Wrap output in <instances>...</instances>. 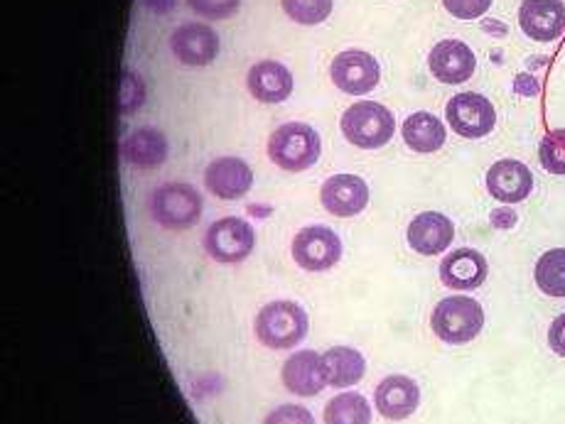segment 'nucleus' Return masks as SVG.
Segmentation results:
<instances>
[{
	"mask_svg": "<svg viewBox=\"0 0 565 424\" xmlns=\"http://www.w3.org/2000/svg\"><path fill=\"white\" fill-rule=\"evenodd\" d=\"M143 216L162 231H188L202 219V197L192 184L170 180L146 194Z\"/></svg>",
	"mask_w": 565,
	"mask_h": 424,
	"instance_id": "obj_1",
	"label": "nucleus"
},
{
	"mask_svg": "<svg viewBox=\"0 0 565 424\" xmlns=\"http://www.w3.org/2000/svg\"><path fill=\"white\" fill-rule=\"evenodd\" d=\"M254 336L268 351L296 349L308 336V314L296 302H268L256 314Z\"/></svg>",
	"mask_w": 565,
	"mask_h": 424,
	"instance_id": "obj_2",
	"label": "nucleus"
},
{
	"mask_svg": "<svg viewBox=\"0 0 565 424\" xmlns=\"http://www.w3.org/2000/svg\"><path fill=\"white\" fill-rule=\"evenodd\" d=\"M322 140L308 123H282L268 138V157L286 172L310 170L320 160Z\"/></svg>",
	"mask_w": 565,
	"mask_h": 424,
	"instance_id": "obj_3",
	"label": "nucleus"
},
{
	"mask_svg": "<svg viewBox=\"0 0 565 424\" xmlns=\"http://www.w3.org/2000/svg\"><path fill=\"white\" fill-rule=\"evenodd\" d=\"M430 326L438 339L445 344H452V346L470 344L482 331L484 309L482 304L472 297H465V295L445 297L436 304V309H433Z\"/></svg>",
	"mask_w": 565,
	"mask_h": 424,
	"instance_id": "obj_4",
	"label": "nucleus"
},
{
	"mask_svg": "<svg viewBox=\"0 0 565 424\" xmlns=\"http://www.w3.org/2000/svg\"><path fill=\"white\" fill-rule=\"evenodd\" d=\"M394 133V113L376 101H356L342 116V135L362 150L384 148Z\"/></svg>",
	"mask_w": 565,
	"mask_h": 424,
	"instance_id": "obj_5",
	"label": "nucleus"
},
{
	"mask_svg": "<svg viewBox=\"0 0 565 424\" xmlns=\"http://www.w3.org/2000/svg\"><path fill=\"white\" fill-rule=\"evenodd\" d=\"M256 246V233L238 216L216 219L202 238V250L220 265H236L248 258Z\"/></svg>",
	"mask_w": 565,
	"mask_h": 424,
	"instance_id": "obj_6",
	"label": "nucleus"
},
{
	"mask_svg": "<svg viewBox=\"0 0 565 424\" xmlns=\"http://www.w3.org/2000/svg\"><path fill=\"white\" fill-rule=\"evenodd\" d=\"M292 260L308 273H322L342 258V241L328 226H306L292 238Z\"/></svg>",
	"mask_w": 565,
	"mask_h": 424,
	"instance_id": "obj_7",
	"label": "nucleus"
},
{
	"mask_svg": "<svg viewBox=\"0 0 565 424\" xmlns=\"http://www.w3.org/2000/svg\"><path fill=\"white\" fill-rule=\"evenodd\" d=\"M445 116H448V123L455 133L470 140L489 135L497 126V111L492 101L475 91L452 96L448 106H445Z\"/></svg>",
	"mask_w": 565,
	"mask_h": 424,
	"instance_id": "obj_8",
	"label": "nucleus"
},
{
	"mask_svg": "<svg viewBox=\"0 0 565 424\" xmlns=\"http://www.w3.org/2000/svg\"><path fill=\"white\" fill-rule=\"evenodd\" d=\"M330 76L337 89L352 96H364L376 89L382 79V67L376 57L364 50H344L330 64Z\"/></svg>",
	"mask_w": 565,
	"mask_h": 424,
	"instance_id": "obj_9",
	"label": "nucleus"
},
{
	"mask_svg": "<svg viewBox=\"0 0 565 424\" xmlns=\"http://www.w3.org/2000/svg\"><path fill=\"white\" fill-rule=\"evenodd\" d=\"M204 189L214 194L216 199H242L254 184V172L242 157L220 155L202 170Z\"/></svg>",
	"mask_w": 565,
	"mask_h": 424,
	"instance_id": "obj_10",
	"label": "nucleus"
},
{
	"mask_svg": "<svg viewBox=\"0 0 565 424\" xmlns=\"http://www.w3.org/2000/svg\"><path fill=\"white\" fill-rule=\"evenodd\" d=\"M170 50L188 67H206L220 57V35L204 23H184L170 37Z\"/></svg>",
	"mask_w": 565,
	"mask_h": 424,
	"instance_id": "obj_11",
	"label": "nucleus"
},
{
	"mask_svg": "<svg viewBox=\"0 0 565 424\" xmlns=\"http://www.w3.org/2000/svg\"><path fill=\"white\" fill-rule=\"evenodd\" d=\"M280 383L290 395L315 398L320 395L328 380L322 371V356L318 351H298L288 356V361L280 366Z\"/></svg>",
	"mask_w": 565,
	"mask_h": 424,
	"instance_id": "obj_12",
	"label": "nucleus"
},
{
	"mask_svg": "<svg viewBox=\"0 0 565 424\" xmlns=\"http://www.w3.org/2000/svg\"><path fill=\"white\" fill-rule=\"evenodd\" d=\"M519 25L536 42H553L565 30L563 0H524L519 8Z\"/></svg>",
	"mask_w": 565,
	"mask_h": 424,
	"instance_id": "obj_13",
	"label": "nucleus"
},
{
	"mask_svg": "<svg viewBox=\"0 0 565 424\" xmlns=\"http://www.w3.org/2000/svg\"><path fill=\"white\" fill-rule=\"evenodd\" d=\"M320 202L332 216L350 219V216H356L366 209L369 187L356 175H334L324 180L320 189Z\"/></svg>",
	"mask_w": 565,
	"mask_h": 424,
	"instance_id": "obj_14",
	"label": "nucleus"
},
{
	"mask_svg": "<svg viewBox=\"0 0 565 424\" xmlns=\"http://www.w3.org/2000/svg\"><path fill=\"white\" fill-rule=\"evenodd\" d=\"M374 402L379 415L391 422H401L418 410L420 388L408 376H388L376 385Z\"/></svg>",
	"mask_w": 565,
	"mask_h": 424,
	"instance_id": "obj_15",
	"label": "nucleus"
},
{
	"mask_svg": "<svg viewBox=\"0 0 565 424\" xmlns=\"http://www.w3.org/2000/svg\"><path fill=\"white\" fill-rule=\"evenodd\" d=\"M428 67L443 84H465L477 69V57L462 40H443L430 50Z\"/></svg>",
	"mask_w": 565,
	"mask_h": 424,
	"instance_id": "obj_16",
	"label": "nucleus"
},
{
	"mask_svg": "<svg viewBox=\"0 0 565 424\" xmlns=\"http://www.w3.org/2000/svg\"><path fill=\"white\" fill-rule=\"evenodd\" d=\"M408 246L420 256H440L450 248L455 224L440 211H423L408 224Z\"/></svg>",
	"mask_w": 565,
	"mask_h": 424,
	"instance_id": "obj_17",
	"label": "nucleus"
},
{
	"mask_svg": "<svg viewBox=\"0 0 565 424\" xmlns=\"http://www.w3.org/2000/svg\"><path fill=\"white\" fill-rule=\"evenodd\" d=\"M487 260L475 248H458L452 253L445 256L440 263V280L445 287L458 290V292H470L477 290L487 280Z\"/></svg>",
	"mask_w": 565,
	"mask_h": 424,
	"instance_id": "obj_18",
	"label": "nucleus"
},
{
	"mask_svg": "<svg viewBox=\"0 0 565 424\" xmlns=\"http://www.w3.org/2000/svg\"><path fill=\"white\" fill-rule=\"evenodd\" d=\"M487 189L504 204L524 202L534 189V175L519 160H499L487 172Z\"/></svg>",
	"mask_w": 565,
	"mask_h": 424,
	"instance_id": "obj_19",
	"label": "nucleus"
},
{
	"mask_svg": "<svg viewBox=\"0 0 565 424\" xmlns=\"http://www.w3.org/2000/svg\"><path fill=\"white\" fill-rule=\"evenodd\" d=\"M168 138L156 128H138L121 140V160L130 170H158L168 160Z\"/></svg>",
	"mask_w": 565,
	"mask_h": 424,
	"instance_id": "obj_20",
	"label": "nucleus"
},
{
	"mask_svg": "<svg viewBox=\"0 0 565 424\" xmlns=\"http://www.w3.org/2000/svg\"><path fill=\"white\" fill-rule=\"evenodd\" d=\"M246 86L256 101L282 104L292 91V74L280 62L264 59L248 69Z\"/></svg>",
	"mask_w": 565,
	"mask_h": 424,
	"instance_id": "obj_21",
	"label": "nucleus"
},
{
	"mask_svg": "<svg viewBox=\"0 0 565 424\" xmlns=\"http://www.w3.org/2000/svg\"><path fill=\"white\" fill-rule=\"evenodd\" d=\"M322 371L328 385L342 390L360 383L366 371L364 356L350 346H334L322 354Z\"/></svg>",
	"mask_w": 565,
	"mask_h": 424,
	"instance_id": "obj_22",
	"label": "nucleus"
},
{
	"mask_svg": "<svg viewBox=\"0 0 565 424\" xmlns=\"http://www.w3.org/2000/svg\"><path fill=\"white\" fill-rule=\"evenodd\" d=\"M401 135H404V143L413 150L420 152V155H430V152H438L445 145V126L438 116L428 111H418L408 116L401 128Z\"/></svg>",
	"mask_w": 565,
	"mask_h": 424,
	"instance_id": "obj_23",
	"label": "nucleus"
},
{
	"mask_svg": "<svg viewBox=\"0 0 565 424\" xmlns=\"http://www.w3.org/2000/svg\"><path fill=\"white\" fill-rule=\"evenodd\" d=\"M324 424H372V407L360 393H340L324 405Z\"/></svg>",
	"mask_w": 565,
	"mask_h": 424,
	"instance_id": "obj_24",
	"label": "nucleus"
},
{
	"mask_svg": "<svg viewBox=\"0 0 565 424\" xmlns=\"http://www.w3.org/2000/svg\"><path fill=\"white\" fill-rule=\"evenodd\" d=\"M536 285L548 297H565V248H551L539 258Z\"/></svg>",
	"mask_w": 565,
	"mask_h": 424,
	"instance_id": "obj_25",
	"label": "nucleus"
},
{
	"mask_svg": "<svg viewBox=\"0 0 565 424\" xmlns=\"http://www.w3.org/2000/svg\"><path fill=\"white\" fill-rule=\"evenodd\" d=\"M282 10L290 20L300 25H320L332 13L334 0H280Z\"/></svg>",
	"mask_w": 565,
	"mask_h": 424,
	"instance_id": "obj_26",
	"label": "nucleus"
},
{
	"mask_svg": "<svg viewBox=\"0 0 565 424\" xmlns=\"http://www.w3.org/2000/svg\"><path fill=\"white\" fill-rule=\"evenodd\" d=\"M539 160L543 170L551 172V175H565V128L551 130L548 135H543Z\"/></svg>",
	"mask_w": 565,
	"mask_h": 424,
	"instance_id": "obj_27",
	"label": "nucleus"
},
{
	"mask_svg": "<svg viewBox=\"0 0 565 424\" xmlns=\"http://www.w3.org/2000/svg\"><path fill=\"white\" fill-rule=\"evenodd\" d=\"M194 13L212 20H224L234 15L242 0H188Z\"/></svg>",
	"mask_w": 565,
	"mask_h": 424,
	"instance_id": "obj_28",
	"label": "nucleus"
},
{
	"mask_svg": "<svg viewBox=\"0 0 565 424\" xmlns=\"http://www.w3.org/2000/svg\"><path fill=\"white\" fill-rule=\"evenodd\" d=\"M260 424H315L312 412L302 405H280L270 410Z\"/></svg>",
	"mask_w": 565,
	"mask_h": 424,
	"instance_id": "obj_29",
	"label": "nucleus"
},
{
	"mask_svg": "<svg viewBox=\"0 0 565 424\" xmlns=\"http://www.w3.org/2000/svg\"><path fill=\"white\" fill-rule=\"evenodd\" d=\"M443 6L452 18L477 20L487 13L489 6H492V0H443Z\"/></svg>",
	"mask_w": 565,
	"mask_h": 424,
	"instance_id": "obj_30",
	"label": "nucleus"
},
{
	"mask_svg": "<svg viewBox=\"0 0 565 424\" xmlns=\"http://www.w3.org/2000/svg\"><path fill=\"white\" fill-rule=\"evenodd\" d=\"M143 104V81L136 74H126L121 84V111L134 113Z\"/></svg>",
	"mask_w": 565,
	"mask_h": 424,
	"instance_id": "obj_31",
	"label": "nucleus"
},
{
	"mask_svg": "<svg viewBox=\"0 0 565 424\" xmlns=\"http://www.w3.org/2000/svg\"><path fill=\"white\" fill-rule=\"evenodd\" d=\"M548 344H551L553 351L565 358V314H561V317L553 319L551 329H548Z\"/></svg>",
	"mask_w": 565,
	"mask_h": 424,
	"instance_id": "obj_32",
	"label": "nucleus"
},
{
	"mask_svg": "<svg viewBox=\"0 0 565 424\" xmlns=\"http://www.w3.org/2000/svg\"><path fill=\"white\" fill-rule=\"evenodd\" d=\"M514 91H516L519 96H526V99H531V96H539L541 84H539L536 76L519 74L516 79H514Z\"/></svg>",
	"mask_w": 565,
	"mask_h": 424,
	"instance_id": "obj_33",
	"label": "nucleus"
},
{
	"mask_svg": "<svg viewBox=\"0 0 565 424\" xmlns=\"http://www.w3.org/2000/svg\"><path fill=\"white\" fill-rule=\"evenodd\" d=\"M489 221H492V226L499 228V231H509V228L516 226L519 216L512 209H507V206H504V209H494L492 216H489Z\"/></svg>",
	"mask_w": 565,
	"mask_h": 424,
	"instance_id": "obj_34",
	"label": "nucleus"
}]
</instances>
